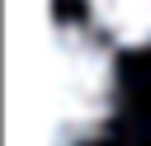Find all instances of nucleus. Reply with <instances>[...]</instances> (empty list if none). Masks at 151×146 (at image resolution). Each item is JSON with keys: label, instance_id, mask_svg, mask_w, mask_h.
I'll return each instance as SVG.
<instances>
[{"label": "nucleus", "instance_id": "obj_1", "mask_svg": "<svg viewBox=\"0 0 151 146\" xmlns=\"http://www.w3.org/2000/svg\"><path fill=\"white\" fill-rule=\"evenodd\" d=\"M52 47H57V146H80L104 127L113 108V66L109 52L66 19H57Z\"/></svg>", "mask_w": 151, "mask_h": 146}, {"label": "nucleus", "instance_id": "obj_2", "mask_svg": "<svg viewBox=\"0 0 151 146\" xmlns=\"http://www.w3.org/2000/svg\"><path fill=\"white\" fill-rule=\"evenodd\" d=\"M94 24L123 47H151V0H90Z\"/></svg>", "mask_w": 151, "mask_h": 146}]
</instances>
